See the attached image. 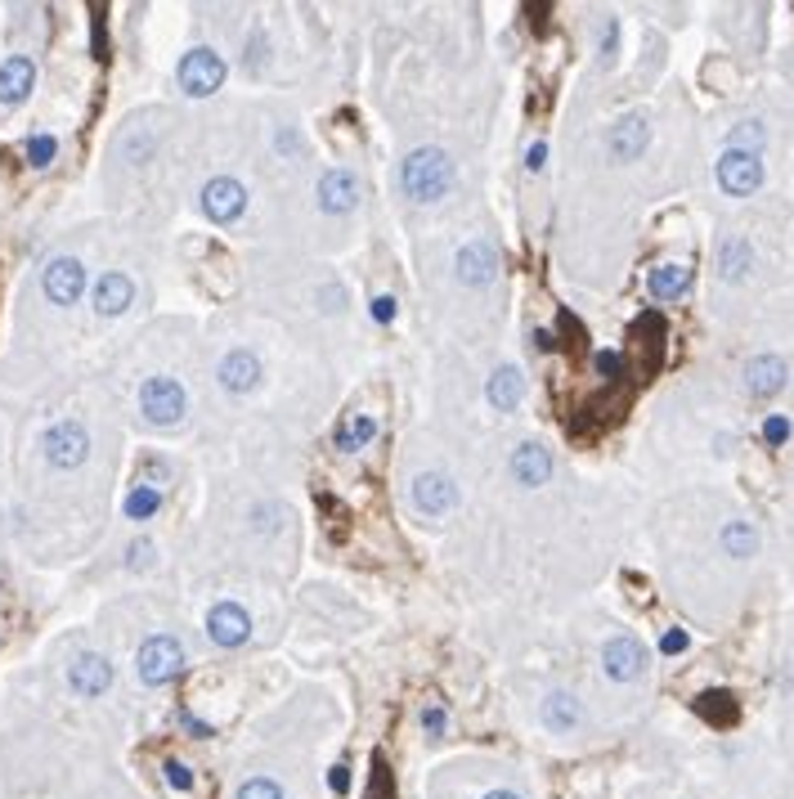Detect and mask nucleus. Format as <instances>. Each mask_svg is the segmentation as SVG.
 <instances>
[{
    "instance_id": "f257e3e1",
    "label": "nucleus",
    "mask_w": 794,
    "mask_h": 799,
    "mask_svg": "<svg viewBox=\"0 0 794 799\" xmlns=\"http://www.w3.org/2000/svg\"><path fill=\"white\" fill-rule=\"evenodd\" d=\"M400 184H405V193L414 198V203H436V198H444L449 193V184H453V162H449V153L444 149H414L409 158H405V167H400Z\"/></svg>"
},
{
    "instance_id": "f03ea898",
    "label": "nucleus",
    "mask_w": 794,
    "mask_h": 799,
    "mask_svg": "<svg viewBox=\"0 0 794 799\" xmlns=\"http://www.w3.org/2000/svg\"><path fill=\"white\" fill-rule=\"evenodd\" d=\"M41 449H45V462H50V468H58V472H77L82 462L90 458V436H86V427H82L77 418H63V423H54V427L41 436Z\"/></svg>"
},
{
    "instance_id": "7ed1b4c3",
    "label": "nucleus",
    "mask_w": 794,
    "mask_h": 799,
    "mask_svg": "<svg viewBox=\"0 0 794 799\" xmlns=\"http://www.w3.org/2000/svg\"><path fill=\"white\" fill-rule=\"evenodd\" d=\"M175 82H180L184 95L207 99V95H216L221 82H225V58H221L216 50H207V45H197V50H189V54L180 58Z\"/></svg>"
},
{
    "instance_id": "20e7f679",
    "label": "nucleus",
    "mask_w": 794,
    "mask_h": 799,
    "mask_svg": "<svg viewBox=\"0 0 794 799\" xmlns=\"http://www.w3.org/2000/svg\"><path fill=\"white\" fill-rule=\"evenodd\" d=\"M136 664H140V679H144L149 688H167V683L180 679V670H184V651H180V642H175L171 633H158V638H144V642H140Z\"/></svg>"
},
{
    "instance_id": "39448f33",
    "label": "nucleus",
    "mask_w": 794,
    "mask_h": 799,
    "mask_svg": "<svg viewBox=\"0 0 794 799\" xmlns=\"http://www.w3.org/2000/svg\"><path fill=\"white\" fill-rule=\"evenodd\" d=\"M140 409L158 427H175L184 418V386L175 377H149L140 386Z\"/></svg>"
},
{
    "instance_id": "423d86ee",
    "label": "nucleus",
    "mask_w": 794,
    "mask_h": 799,
    "mask_svg": "<svg viewBox=\"0 0 794 799\" xmlns=\"http://www.w3.org/2000/svg\"><path fill=\"white\" fill-rule=\"evenodd\" d=\"M41 288L54 306H77L86 292V265L77 256H54L41 270Z\"/></svg>"
},
{
    "instance_id": "0eeeda50",
    "label": "nucleus",
    "mask_w": 794,
    "mask_h": 799,
    "mask_svg": "<svg viewBox=\"0 0 794 799\" xmlns=\"http://www.w3.org/2000/svg\"><path fill=\"white\" fill-rule=\"evenodd\" d=\"M203 212H207V221H216V225H229V221H238L243 212H247V189L238 184V180H229V175H216V180H207V189H203Z\"/></svg>"
},
{
    "instance_id": "6e6552de",
    "label": "nucleus",
    "mask_w": 794,
    "mask_h": 799,
    "mask_svg": "<svg viewBox=\"0 0 794 799\" xmlns=\"http://www.w3.org/2000/svg\"><path fill=\"white\" fill-rule=\"evenodd\" d=\"M718 184L732 193V198H750V193L763 184V162H759V153L727 149V153L718 158Z\"/></svg>"
},
{
    "instance_id": "1a4fd4ad",
    "label": "nucleus",
    "mask_w": 794,
    "mask_h": 799,
    "mask_svg": "<svg viewBox=\"0 0 794 799\" xmlns=\"http://www.w3.org/2000/svg\"><path fill=\"white\" fill-rule=\"evenodd\" d=\"M602 664H607V674H611L615 683H633V679H642V670H646V651H642L637 638L620 633V638H611V642L602 647Z\"/></svg>"
},
{
    "instance_id": "9d476101",
    "label": "nucleus",
    "mask_w": 794,
    "mask_h": 799,
    "mask_svg": "<svg viewBox=\"0 0 794 799\" xmlns=\"http://www.w3.org/2000/svg\"><path fill=\"white\" fill-rule=\"evenodd\" d=\"M453 270H458V279L468 284V288H485V284H494V275H498V252H494V243H468L458 252V260H453Z\"/></svg>"
},
{
    "instance_id": "9b49d317",
    "label": "nucleus",
    "mask_w": 794,
    "mask_h": 799,
    "mask_svg": "<svg viewBox=\"0 0 794 799\" xmlns=\"http://www.w3.org/2000/svg\"><path fill=\"white\" fill-rule=\"evenodd\" d=\"M68 688L77 696H104L112 688V664L99 656V651H82L73 664H68Z\"/></svg>"
},
{
    "instance_id": "f8f14e48",
    "label": "nucleus",
    "mask_w": 794,
    "mask_h": 799,
    "mask_svg": "<svg viewBox=\"0 0 794 799\" xmlns=\"http://www.w3.org/2000/svg\"><path fill=\"white\" fill-rule=\"evenodd\" d=\"M355 203H360V180H355V171H346V167L323 171V180H319V207H323L328 216H346Z\"/></svg>"
},
{
    "instance_id": "ddd939ff",
    "label": "nucleus",
    "mask_w": 794,
    "mask_h": 799,
    "mask_svg": "<svg viewBox=\"0 0 794 799\" xmlns=\"http://www.w3.org/2000/svg\"><path fill=\"white\" fill-rule=\"evenodd\" d=\"M207 633H212L216 647H243L251 638V620H247V611L238 603H216L207 611Z\"/></svg>"
},
{
    "instance_id": "4468645a",
    "label": "nucleus",
    "mask_w": 794,
    "mask_h": 799,
    "mask_svg": "<svg viewBox=\"0 0 794 799\" xmlns=\"http://www.w3.org/2000/svg\"><path fill=\"white\" fill-rule=\"evenodd\" d=\"M409 494H414V508L427 512V516H444L458 503V490H453V481L444 472H422Z\"/></svg>"
},
{
    "instance_id": "2eb2a0df",
    "label": "nucleus",
    "mask_w": 794,
    "mask_h": 799,
    "mask_svg": "<svg viewBox=\"0 0 794 799\" xmlns=\"http://www.w3.org/2000/svg\"><path fill=\"white\" fill-rule=\"evenodd\" d=\"M512 477H516L521 486H529V490L548 486V477H552V454H548L544 445H535V440L521 445V449L512 454Z\"/></svg>"
},
{
    "instance_id": "dca6fc26",
    "label": "nucleus",
    "mask_w": 794,
    "mask_h": 799,
    "mask_svg": "<svg viewBox=\"0 0 794 799\" xmlns=\"http://www.w3.org/2000/svg\"><path fill=\"white\" fill-rule=\"evenodd\" d=\"M646 140H651L646 117L629 113V117H620V121H615V130H611V153H615L620 162H633V158H642Z\"/></svg>"
},
{
    "instance_id": "f3484780",
    "label": "nucleus",
    "mask_w": 794,
    "mask_h": 799,
    "mask_svg": "<svg viewBox=\"0 0 794 799\" xmlns=\"http://www.w3.org/2000/svg\"><path fill=\"white\" fill-rule=\"evenodd\" d=\"M32 82H36V68H32V58L14 54L0 63V104H23L32 95Z\"/></svg>"
},
{
    "instance_id": "a211bd4d",
    "label": "nucleus",
    "mask_w": 794,
    "mask_h": 799,
    "mask_svg": "<svg viewBox=\"0 0 794 799\" xmlns=\"http://www.w3.org/2000/svg\"><path fill=\"white\" fill-rule=\"evenodd\" d=\"M216 377H221V386H225V391L243 395V391H251V386L260 382V360H256L251 351H229V355L221 360Z\"/></svg>"
},
{
    "instance_id": "6ab92c4d",
    "label": "nucleus",
    "mask_w": 794,
    "mask_h": 799,
    "mask_svg": "<svg viewBox=\"0 0 794 799\" xmlns=\"http://www.w3.org/2000/svg\"><path fill=\"white\" fill-rule=\"evenodd\" d=\"M745 386H750V395H759V400L776 395V391L785 386V360H776V355L750 360V364H745Z\"/></svg>"
},
{
    "instance_id": "aec40b11",
    "label": "nucleus",
    "mask_w": 794,
    "mask_h": 799,
    "mask_svg": "<svg viewBox=\"0 0 794 799\" xmlns=\"http://www.w3.org/2000/svg\"><path fill=\"white\" fill-rule=\"evenodd\" d=\"M485 395H490V405L494 409H516L521 405V395H525V373L516 369V364H503L494 377H490V386H485Z\"/></svg>"
},
{
    "instance_id": "412c9836",
    "label": "nucleus",
    "mask_w": 794,
    "mask_h": 799,
    "mask_svg": "<svg viewBox=\"0 0 794 799\" xmlns=\"http://www.w3.org/2000/svg\"><path fill=\"white\" fill-rule=\"evenodd\" d=\"M130 297H136V284H130L126 275H117V270H112V275H104V279L95 284V310H99V315H108V319H112V315H121V310L130 306Z\"/></svg>"
},
{
    "instance_id": "4be33fe9",
    "label": "nucleus",
    "mask_w": 794,
    "mask_h": 799,
    "mask_svg": "<svg viewBox=\"0 0 794 799\" xmlns=\"http://www.w3.org/2000/svg\"><path fill=\"white\" fill-rule=\"evenodd\" d=\"M646 288H651V297H659V301H678L687 288H691V270L687 265H655L651 270V279H646Z\"/></svg>"
},
{
    "instance_id": "5701e85b",
    "label": "nucleus",
    "mask_w": 794,
    "mask_h": 799,
    "mask_svg": "<svg viewBox=\"0 0 794 799\" xmlns=\"http://www.w3.org/2000/svg\"><path fill=\"white\" fill-rule=\"evenodd\" d=\"M373 436H377V418H373V414H351L346 423H337L333 445H337L342 454H360V449H368Z\"/></svg>"
},
{
    "instance_id": "b1692460",
    "label": "nucleus",
    "mask_w": 794,
    "mask_h": 799,
    "mask_svg": "<svg viewBox=\"0 0 794 799\" xmlns=\"http://www.w3.org/2000/svg\"><path fill=\"white\" fill-rule=\"evenodd\" d=\"M544 723H548L552 732H575V727H579V701H575L570 692H552V696L544 701Z\"/></svg>"
},
{
    "instance_id": "393cba45",
    "label": "nucleus",
    "mask_w": 794,
    "mask_h": 799,
    "mask_svg": "<svg viewBox=\"0 0 794 799\" xmlns=\"http://www.w3.org/2000/svg\"><path fill=\"white\" fill-rule=\"evenodd\" d=\"M754 548H759V535H754L750 521H727L722 525V553L727 557H754Z\"/></svg>"
},
{
    "instance_id": "a878e982",
    "label": "nucleus",
    "mask_w": 794,
    "mask_h": 799,
    "mask_svg": "<svg viewBox=\"0 0 794 799\" xmlns=\"http://www.w3.org/2000/svg\"><path fill=\"white\" fill-rule=\"evenodd\" d=\"M718 270H722V279H741V275L750 270V247H745L741 238H732V243H722V256H718Z\"/></svg>"
},
{
    "instance_id": "bb28decb",
    "label": "nucleus",
    "mask_w": 794,
    "mask_h": 799,
    "mask_svg": "<svg viewBox=\"0 0 794 799\" xmlns=\"http://www.w3.org/2000/svg\"><path fill=\"white\" fill-rule=\"evenodd\" d=\"M158 503H162L158 486H136V490H130V499H126V516L144 521V516H153V512H158Z\"/></svg>"
},
{
    "instance_id": "cd10ccee",
    "label": "nucleus",
    "mask_w": 794,
    "mask_h": 799,
    "mask_svg": "<svg viewBox=\"0 0 794 799\" xmlns=\"http://www.w3.org/2000/svg\"><path fill=\"white\" fill-rule=\"evenodd\" d=\"M234 799H283V786L275 777H247Z\"/></svg>"
},
{
    "instance_id": "c85d7f7f",
    "label": "nucleus",
    "mask_w": 794,
    "mask_h": 799,
    "mask_svg": "<svg viewBox=\"0 0 794 799\" xmlns=\"http://www.w3.org/2000/svg\"><path fill=\"white\" fill-rule=\"evenodd\" d=\"M368 799H395V781L382 755H373V773H368Z\"/></svg>"
},
{
    "instance_id": "c756f323",
    "label": "nucleus",
    "mask_w": 794,
    "mask_h": 799,
    "mask_svg": "<svg viewBox=\"0 0 794 799\" xmlns=\"http://www.w3.org/2000/svg\"><path fill=\"white\" fill-rule=\"evenodd\" d=\"M759 145H763V126L759 121H741L732 130V149L737 153H759Z\"/></svg>"
},
{
    "instance_id": "7c9ffc66",
    "label": "nucleus",
    "mask_w": 794,
    "mask_h": 799,
    "mask_svg": "<svg viewBox=\"0 0 794 799\" xmlns=\"http://www.w3.org/2000/svg\"><path fill=\"white\" fill-rule=\"evenodd\" d=\"M54 153H58L54 136H32V140H28V162H32V167H50Z\"/></svg>"
},
{
    "instance_id": "2f4dec72",
    "label": "nucleus",
    "mask_w": 794,
    "mask_h": 799,
    "mask_svg": "<svg viewBox=\"0 0 794 799\" xmlns=\"http://www.w3.org/2000/svg\"><path fill=\"white\" fill-rule=\"evenodd\" d=\"M162 777H167L171 790H193V773L180 759H162Z\"/></svg>"
},
{
    "instance_id": "473e14b6",
    "label": "nucleus",
    "mask_w": 794,
    "mask_h": 799,
    "mask_svg": "<svg viewBox=\"0 0 794 799\" xmlns=\"http://www.w3.org/2000/svg\"><path fill=\"white\" fill-rule=\"evenodd\" d=\"M422 727H427V737H444L449 714H444L440 705H427V710H422Z\"/></svg>"
},
{
    "instance_id": "72a5a7b5",
    "label": "nucleus",
    "mask_w": 794,
    "mask_h": 799,
    "mask_svg": "<svg viewBox=\"0 0 794 799\" xmlns=\"http://www.w3.org/2000/svg\"><path fill=\"white\" fill-rule=\"evenodd\" d=\"M763 440H768V445H781V440H790V423L772 414V418L763 423Z\"/></svg>"
},
{
    "instance_id": "f704fd0d",
    "label": "nucleus",
    "mask_w": 794,
    "mask_h": 799,
    "mask_svg": "<svg viewBox=\"0 0 794 799\" xmlns=\"http://www.w3.org/2000/svg\"><path fill=\"white\" fill-rule=\"evenodd\" d=\"M328 786H333L337 795H346V790H351V768H346V764H337L333 773H328Z\"/></svg>"
},
{
    "instance_id": "c9c22d12",
    "label": "nucleus",
    "mask_w": 794,
    "mask_h": 799,
    "mask_svg": "<svg viewBox=\"0 0 794 799\" xmlns=\"http://www.w3.org/2000/svg\"><path fill=\"white\" fill-rule=\"evenodd\" d=\"M620 369H624V364H620V355H611V351H602V355H598V373H602V377H620Z\"/></svg>"
},
{
    "instance_id": "e433bc0d",
    "label": "nucleus",
    "mask_w": 794,
    "mask_h": 799,
    "mask_svg": "<svg viewBox=\"0 0 794 799\" xmlns=\"http://www.w3.org/2000/svg\"><path fill=\"white\" fill-rule=\"evenodd\" d=\"M373 319H377V323H390V319H395V301H390V297H377V301H373Z\"/></svg>"
},
{
    "instance_id": "4c0bfd02",
    "label": "nucleus",
    "mask_w": 794,
    "mask_h": 799,
    "mask_svg": "<svg viewBox=\"0 0 794 799\" xmlns=\"http://www.w3.org/2000/svg\"><path fill=\"white\" fill-rule=\"evenodd\" d=\"M659 647H665L669 656H674V651H687V633H683V629H669V633H665V642H659Z\"/></svg>"
},
{
    "instance_id": "58836bf2",
    "label": "nucleus",
    "mask_w": 794,
    "mask_h": 799,
    "mask_svg": "<svg viewBox=\"0 0 794 799\" xmlns=\"http://www.w3.org/2000/svg\"><path fill=\"white\" fill-rule=\"evenodd\" d=\"M149 544H130V566H149Z\"/></svg>"
},
{
    "instance_id": "ea45409f",
    "label": "nucleus",
    "mask_w": 794,
    "mask_h": 799,
    "mask_svg": "<svg viewBox=\"0 0 794 799\" xmlns=\"http://www.w3.org/2000/svg\"><path fill=\"white\" fill-rule=\"evenodd\" d=\"M184 727H189V732H197V737H212V727H207L203 718H193V714H184Z\"/></svg>"
},
{
    "instance_id": "a19ab883",
    "label": "nucleus",
    "mask_w": 794,
    "mask_h": 799,
    "mask_svg": "<svg viewBox=\"0 0 794 799\" xmlns=\"http://www.w3.org/2000/svg\"><path fill=\"white\" fill-rule=\"evenodd\" d=\"M544 158H548V149H544V145L529 149V171H539V167H544Z\"/></svg>"
},
{
    "instance_id": "79ce46f5",
    "label": "nucleus",
    "mask_w": 794,
    "mask_h": 799,
    "mask_svg": "<svg viewBox=\"0 0 794 799\" xmlns=\"http://www.w3.org/2000/svg\"><path fill=\"white\" fill-rule=\"evenodd\" d=\"M481 799H521L516 790H490V795H481Z\"/></svg>"
}]
</instances>
